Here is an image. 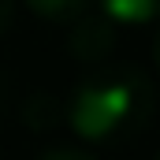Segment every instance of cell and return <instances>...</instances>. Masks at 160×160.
I'll list each match as a JSON object with an SVG mask.
<instances>
[{"instance_id":"obj_6","label":"cell","mask_w":160,"mask_h":160,"mask_svg":"<svg viewBox=\"0 0 160 160\" xmlns=\"http://www.w3.org/2000/svg\"><path fill=\"white\" fill-rule=\"evenodd\" d=\"M11 11H15V0H0V34L8 30V22H11Z\"/></svg>"},{"instance_id":"obj_9","label":"cell","mask_w":160,"mask_h":160,"mask_svg":"<svg viewBox=\"0 0 160 160\" xmlns=\"http://www.w3.org/2000/svg\"><path fill=\"white\" fill-rule=\"evenodd\" d=\"M157 160H160V157H157Z\"/></svg>"},{"instance_id":"obj_3","label":"cell","mask_w":160,"mask_h":160,"mask_svg":"<svg viewBox=\"0 0 160 160\" xmlns=\"http://www.w3.org/2000/svg\"><path fill=\"white\" fill-rule=\"evenodd\" d=\"M34 15H38L41 22H48V26H75L78 19L89 15V0H22Z\"/></svg>"},{"instance_id":"obj_2","label":"cell","mask_w":160,"mask_h":160,"mask_svg":"<svg viewBox=\"0 0 160 160\" xmlns=\"http://www.w3.org/2000/svg\"><path fill=\"white\" fill-rule=\"evenodd\" d=\"M116 45V22L104 19H78L71 26V52L78 60H104Z\"/></svg>"},{"instance_id":"obj_4","label":"cell","mask_w":160,"mask_h":160,"mask_svg":"<svg viewBox=\"0 0 160 160\" xmlns=\"http://www.w3.org/2000/svg\"><path fill=\"white\" fill-rule=\"evenodd\" d=\"M101 11L116 26H145L160 19V0H101Z\"/></svg>"},{"instance_id":"obj_5","label":"cell","mask_w":160,"mask_h":160,"mask_svg":"<svg viewBox=\"0 0 160 160\" xmlns=\"http://www.w3.org/2000/svg\"><path fill=\"white\" fill-rule=\"evenodd\" d=\"M38 160H97V157L86 153V149H78V145H52V149L41 153Z\"/></svg>"},{"instance_id":"obj_7","label":"cell","mask_w":160,"mask_h":160,"mask_svg":"<svg viewBox=\"0 0 160 160\" xmlns=\"http://www.w3.org/2000/svg\"><path fill=\"white\" fill-rule=\"evenodd\" d=\"M153 63H157V71H160V30H157V38H153Z\"/></svg>"},{"instance_id":"obj_1","label":"cell","mask_w":160,"mask_h":160,"mask_svg":"<svg viewBox=\"0 0 160 160\" xmlns=\"http://www.w3.org/2000/svg\"><path fill=\"white\" fill-rule=\"evenodd\" d=\"M63 116L86 145H123L153 119V86L138 67H101L75 86Z\"/></svg>"},{"instance_id":"obj_8","label":"cell","mask_w":160,"mask_h":160,"mask_svg":"<svg viewBox=\"0 0 160 160\" xmlns=\"http://www.w3.org/2000/svg\"><path fill=\"white\" fill-rule=\"evenodd\" d=\"M4 97H8V78L0 75V108H4Z\"/></svg>"}]
</instances>
